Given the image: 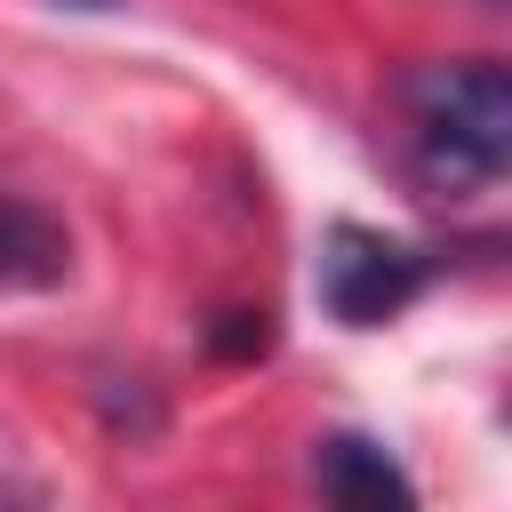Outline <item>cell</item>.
<instances>
[{"label": "cell", "mask_w": 512, "mask_h": 512, "mask_svg": "<svg viewBox=\"0 0 512 512\" xmlns=\"http://www.w3.org/2000/svg\"><path fill=\"white\" fill-rule=\"evenodd\" d=\"M400 144L408 168L448 192H496L512 168V80L496 56H464V64H424L400 80Z\"/></svg>", "instance_id": "1"}, {"label": "cell", "mask_w": 512, "mask_h": 512, "mask_svg": "<svg viewBox=\"0 0 512 512\" xmlns=\"http://www.w3.org/2000/svg\"><path fill=\"white\" fill-rule=\"evenodd\" d=\"M312 288H320L328 320H344V328H384V320H400V312L432 288V256L408 248V240H392V232H376V224H328Z\"/></svg>", "instance_id": "2"}, {"label": "cell", "mask_w": 512, "mask_h": 512, "mask_svg": "<svg viewBox=\"0 0 512 512\" xmlns=\"http://www.w3.org/2000/svg\"><path fill=\"white\" fill-rule=\"evenodd\" d=\"M312 480H320L328 512H416L408 464L384 440H368V432H328L312 448Z\"/></svg>", "instance_id": "3"}, {"label": "cell", "mask_w": 512, "mask_h": 512, "mask_svg": "<svg viewBox=\"0 0 512 512\" xmlns=\"http://www.w3.org/2000/svg\"><path fill=\"white\" fill-rule=\"evenodd\" d=\"M56 280H72V232L32 192H0V288H56Z\"/></svg>", "instance_id": "4"}, {"label": "cell", "mask_w": 512, "mask_h": 512, "mask_svg": "<svg viewBox=\"0 0 512 512\" xmlns=\"http://www.w3.org/2000/svg\"><path fill=\"white\" fill-rule=\"evenodd\" d=\"M0 512H40V504H24V496H16V504H0Z\"/></svg>", "instance_id": "5"}]
</instances>
